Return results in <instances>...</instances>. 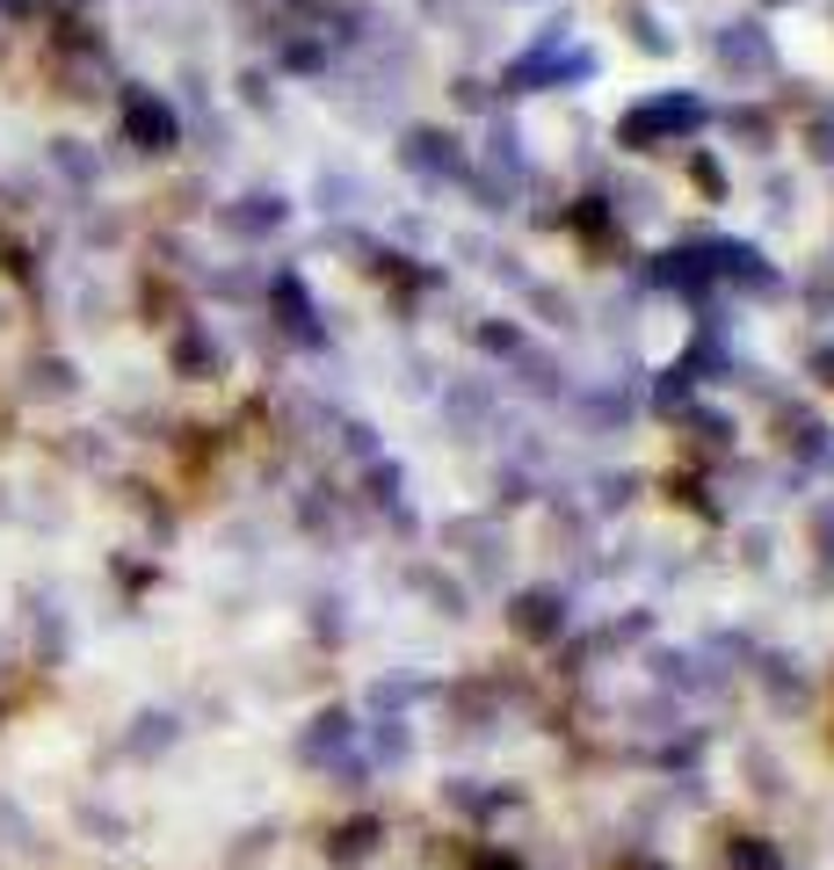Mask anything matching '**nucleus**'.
Instances as JSON below:
<instances>
[{"label":"nucleus","instance_id":"obj_1","mask_svg":"<svg viewBox=\"0 0 834 870\" xmlns=\"http://www.w3.org/2000/svg\"><path fill=\"white\" fill-rule=\"evenodd\" d=\"M479 870H516V863H494V856H487V863H479Z\"/></svg>","mask_w":834,"mask_h":870}]
</instances>
